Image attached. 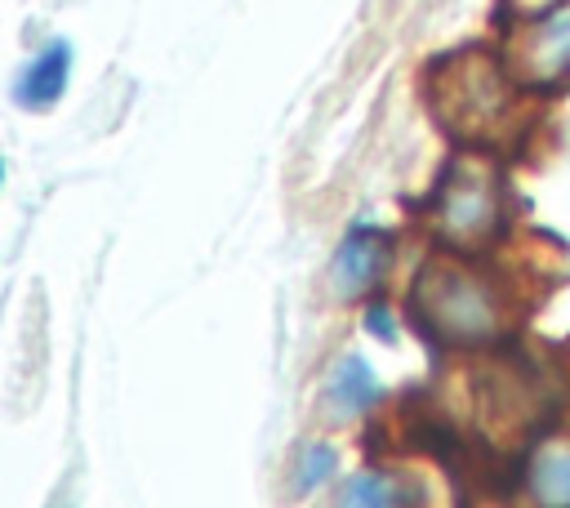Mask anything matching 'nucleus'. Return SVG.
I'll return each instance as SVG.
<instances>
[{
  "instance_id": "20e7f679",
  "label": "nucleus",
  "mask_w": 570,
  "mask_h": 508,
  "mask_svg": "<svg viewBox=\"0 0 570 508\" xmlns=\"http://www.w3.org/2000/svg\"><path fill=\"white\" fill-rule=\"evenodd\" d=\"M508 71L530 89H557L570 80V0L543 9L512 36Z\"/></svg>"
},
{
  "instance_id": "6e6552de",
  "label": "nucleus",
  "mask_w": 570,
  "mask_h": 508,
  "mask_svg": "<svg viewBox=\"0 0 570 508\" xmlns=\"http://www.w3.org/2000/svg\"><path fill=\"white\" fill-rule=\"evenodd\" d=\"M414 504H419V486L392 468H365L347 477L334 499V508H414Z\"/></svg>"
},
{
  "instance_id": "9d476101",
  "label": "nucleus",
  "mask_w": 570,
  "mask_h": 508,
  "mask_svg": "<svg viewBox=\"0 0 570 508\" xmlns=\"http://www.w3.org/2000/svg\"><path fill=\"white\" fill-rule=\"evenodd\" d=\"M334 472H338V450L330 441H303L294 463H289V490L294 495H312L325 481H334Z\"/></svg>"
},
{
  "instance_id": "0eeeda50",
  "label": "nucleus",
  "mask_w": 570,
  "mask_h": 508,
  "mask_svg": "<svg viewBox=\"0 0 570 508\" xmlns=\"http://www.w3.org/2000/svg\"><path fill=\"white\" fill-rule=\"evenodd\" d=\"M521 495L530 508H570V441L548 437L530 450L521 472Z\"/></svg>"
},
{
  "instance_id": "9b49d317",
  "label": "nucleus",
  "mask_w": 570,
  "mask_h": 508,
  "mask_svg": "<svg viewBox=\"0 0 570 508\" xmlns=\"http://www.w3.org/2000/svg\"><path fill=\"white\" fill-rule=\"evenodd\" d=\"M365 330L374 334V339H383V343H392L396 339V316L383 307V303H374L370 312H365Z\"/></svg>"
},
{
  "instance_id": "39448f33",
  "label": "nucleus",
  "mask_w": 570,
  "mask_h": 508,
  "mask_svg": "<svg viewBox=\"0 0 570 508\" xmlns=\"http://www.w3.org/2000/svg\"><path fill=\"white\" fill-rule=\"evenodd\" d=\"M387 267H392V236L374 223H356L334 250V267H330L334 294L361 299V294L383 285Z\"/></svg>"
},
{
  "instance_id": "f03ea898",
  "label": "nucleus",
  "mask_w": 570,
  "mask_h": 508,
  "mask_svg": "<svg viewBox=\"0 0 570 508\" xmlns=\"http://www.w3.org/2000/svg\"><path fill=\"white\" fill-rule=\"evenodd\" d=\"M432 116L463 143H494L517 120V89L508 71L485 53L450 58L428 80Z\"/></svg>"
},
{
  "instance_id": "423d86ee",
  "label": "nucleus",
  "mask_w": 570,
  "mask_h": 508,
  "mask_svg": "<svg viewBox=\"0 0 570 508\" xmlns=\"http://www.w3.org/2000/svg\"><path fill=\"white\" fill-rule=\"evenodd\" d=\"M321 401H325V410L334 419H356V414H365V410H374L383 401V383H379L374 365L361 352H343L325 374Z\"/></svg>"
},
{
  "instance_id": "1a4fd4ad",
  "label": "nucleus",
  "mask_w": 570,
  "mask_h": 508,
  "mask_svg": "<svg viewBox=\"0 0 570 508\" xmlns=\"http://www.w3.org/2000/svg\"><path fill=\"white\" fill-rule=\"evenodd\" d=\"M67 76H71V49L62 45V40H53V45H45L27 67H22V76H18V85H13V98L22 102V107H53L58 98H62V89H67Z\"/></svg>"
},
{
  "instance_id": "f257e3e1",
  "label": "nucleus",
  "mask_w": 570,
  "mask_h": 508,
  "mask_svg": "<svg viewBox=\"0 0 570 508\" xmlns=\"http://www.w3.org/2000/svg\"><path fill=\"white\" fill-rule=\"evenodd\" d=\"M410 312L423 339L450 352L490 348L508 330V294L490 272L459 258H428L410 285Z\"/></svg>"
},
{
  "instance_id": "7ed1b4c3",
  "label": "nucleus",
  "mask_w": 570,
  "mask_h": 508,
  "mask_svg": "<svg viewBox=\"0 0 570 508\" xmlns=\"http://www.w3.org/2000/svg\"><path fill=\"white\" fill-rule=\"evenodd\" d=\"M503 178L485 156H459L445 165L428 196V227L454 254H476L503 232Z\"/></svg>"
}]
</instances>
